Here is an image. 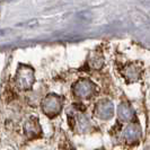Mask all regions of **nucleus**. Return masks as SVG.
I'll return each mask as SVG.
<instances>
[{
	"label": "nucleus",
	"mask_w": 150,
	"mask_h": 150,
	"mask_svg": "<svg viewBox=\"0 0 150 150\" xmlns=\"http://www.w3.org/2000/svg\"><path fill=\"white\" fill-rule=\"evenodd\" d=\"M63 100L62 98L57 95V94H49L44 99L42 100V112L44 113L46 116L49 117H54L57 116L62 110Z\"/></svg>",
	"instance_id": "obj_2"
},
{
	"label": "nucleus",
	"mask_w": 150,
	"mask_h": 150,
	"mask_svg": "<svg viewBox=\"0 0 150 150\" xmlns=\"http://www.w3.org/2000/svg\"><path fill=\"white\" fill-rule=\"evenodd\" d=\"M117 115L122 121L131 122L134 117V111L130 104L125 103V102H122L117 108Z\"/></svg>",
	"instance_id": "obj_8"
},
{
	"label": "nucleus",
	"mask_w": 150,
	"mask_h": 150,
	"mask_svg": "<svg viewBox=\"0 0 150 150\" xmlns=\"http://www.w3.org/2000/svg\"><path fill=\"white\" fill-rule=\"evenodd\" d=\"M95 116L100 120H108L114 115V105L110 99H100L97 102L94 111Z\"/></svg>",
	"instance_id": "obj_4"
},
{
	"label": "nucleus",
	"mask_w": 150,
	"mask_h": 150,
	"mask_svg": "<svg viewBox=\"0 0 150 150\" xmlns=\"http://www.w3.org/2000/svg\"><path fill=\"white\" fill-rule=\"evenodd\" d=\"M72 91L77 98L80 99H88L91 98L97 91L96 85L90 81L89 79H80L76 81L72 86Z\"/></svg>",
	"instance_id": "obj_3"
},
{
	"label": "nucleus",
	"mask_w": 150,
	"mask_h": 150,
	"mask_svg": "<svg viewBox=\"0 0 150 150\" xmlns=\"http://www.w3.org/2000/svg\"><path fill=\"white\" fill-rule=\"evenodd\" d=\"M88 63H89V66L91 68L99 69L103 66V57H102V54L98 52L91 53L89 57V60H88Z\"/></svg>",
	"instance_id": "obj_9"
},
{
	"label": "nucleus",
	"mask_w": 150,
	"mask_h": 150,
	"mask_svg": "<svg viewBox=\"0 0 150 150\" xmlns=\"http://www.w3.org/2000/svg\"><path fill=\"white\" fill-rule=\"evenodd\" d=\"M142 72V67L140 63H129L123 68V76L128 81H135Z\"/></svg>",
	"instance_id": "obj_7"
},
{
	"label": "nucleus",
	"mask_w": 150,
	"mask_h": 150,
	"mask_svg": "<svg viewBox=\"0 0 150 150\" xmlns=\"http://www.w3.org/2000/svg\"><path fill=\"white\" fill-rule=\"evenodd\" d=\"M122 134H123L124 141L131 144V143L137 142L140 139V137H141V129H140V127L138 124L131 123V124H129L128 127L123 130Z\"/></svg>",
	"instance_id": "obj_6"
},
{
	"label": "nucleus",
	"mask_w": 150,
	"mask_h": 150,
	"mask_svg": "<svg viewBox=\"0 0 150 150\" xmlns=\"http://www.w3.org/2000/svg\"><path fill=\"white\" fill-rule=\"evenodd\" d=\"M35 81L33 68L26 64H19L15 76V85L18 90H28Z\"/></svg>",
	"instance_id": "obj_1"
},
{
	"label": "nucleus",
	"mask_w": 150,
	"mask_h": 150,
	"mask_svg": "<svg viewBox=\"0 0 150 150\" xmlns=\"http://www.w3.org/2000/svg\"><path fill=\"white\" fill-rule=\"evenodd\" d=\"M24 133L27 138H36L42 133V129L35 116H30L24 124Z\"/></svg>",
	"instance_id": "obj_5"
}]
</instances>
